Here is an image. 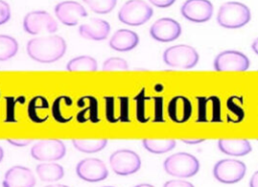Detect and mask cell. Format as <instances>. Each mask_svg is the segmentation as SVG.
Returning a JSON list of instances; mask_svg holds the SVG:
<instances>
[{
    "label": "cell",
    "mask_w": 258,
    "mask_h": 187,
    "mask_svg": "<svg viewBox=\"0 0 258 187\" xmlns=\"http://www.w3.org/2000/svg\"><path fill=\"white\" fill-rule=\"evenodd\" d=\"M67 43L61 36L51 35L35 37L26 44V51L30 58L41 63H51L63 56Z\"/></svg>",
    "instance_id": "obj_1"
},
{
    "label": "cell",
    "mask_w": 258,
    "mask_h": 187,
    "mask_svg": "<svg viewBox=\"0 0 258 187\" xmlns=\"http://www.w3.org/2000/svg\"><path fill=\"white\" fill-rule=\"evenodd\" d=\"M251 19L248 6L241 2L229 1L223 3L217 14V22L224 28L236 29L246 25Z\"/></svg>",
    "instance_id": "obj_2"
},
{
    "label": "cell",
    "mask_w": 258,
    "mask_h": 187,
    "mask_svg": "<svg viewBox=\"0 0 258 187\" xmlns=\"http://www.w3.org/2000/svg\"><path fill=\"white\" fill-rule=\"evenodd\" d=\"M164 171L174 177L189 178L200 170L199 160L189 153L178 152L168 156L163 162Z\"/></svg>",
    "instance_id": "obj_3"
},
{
    "label": "cell",
    "mask_w": 258,
    "mask_h": 187,
    "mask_svg": "<svg viewBox=\"0 0 258 187\" xmlns=\"http://www.w3.org/2000/svg\"><path fill=\"white\" fill-rule=\"evenodd\" d=\"M162 58L164 63L170 67L189 69L198 64L200 56L192 46L176 44L166 48L163 52Z\"/></svg>",
    "instance_id": "obj_4"
},
{
    "label": "cell",
    "mask_w": 258,
    "mask_h": 187,
    "mask_svg": "<svg viewBox=\"0 0 258 187\" xmlns=\"http://www.w3.org/2000/svg\"><path fill=\"white\" fill-rule=\"evenodd\" d=\"M153 15V10L144 0H128L118 12L119 20L130 26L146 23Z\"/></svg>",
    "instance_id": "obj_5"
},
{
    "label": "cell",
    "mask_w": 258,
    "mask_h": 187,
    "mask_svg": "<svg viewBox=\"0 0 258 187\" xmlns=\"http://www.w3.org/2000/svg\"><path fill=\"white\" fill-rule=\"evenodd\" d=\"M246 170L245 163L240 160L223 159L215 164L213 175L221 183L235 184L244 178Z\"/></svg>",
    "instance_id": "obj_6"
},
{
    "label": "cell",
    "mask_w": 258,
    "mask_h": 187,
    "mask_svg": "<svg viewBox=\"0 0 258 187\" xmlns=\"http://www.w3.org/2000/svg\"><path fill=\"white\" fill-rule=\"evenodd\" d=\"M109 162L112 170L120 176L134 174L141 167V159L138 154L128 149H120L113 152Z\"/></svg>",
    "instance_id": "obj_7"
},
{
    "label": "cell",
    "mask_w": 258,
    "mask_h": 187,
    "mask_svg": "<svg viewBox=\"0 0 258 187\" xmlns=\"http://www.w3.org/2000/svg\"><path fill=\"white\" fill-rule=\"evenodd\" d=\"M23 29L32 35H36L41 32L53 33L57 30V23L48 12L36 10L31 11L24 16Z\"/></svg>",
    "instance_id": "obj_8"
},
{
    "label": "cell",
    "mask_w": 258,
    "mask_h": 187,
    "mask_svg": "<svg viewBox=\"0 0 258 187\" xmlns=\"http://www.w3.org/2000/svg\"><path fill=\"white\" fill-rule=\"evenodd\" d=\"M214 68L217 71H245L249 68V58L237 50H225L214 59Z\"/></svg>",
    "instance_id": "obj_9"
},
{
    "label": "cell",
    "mask_w": 258,
    "mask_h": 187,
    "mask_svg": "<svg viewBox=\"0 0 258 187\" xmlns=\"http://www.w3.org/2000/svg\"><path fill=\"white\" fill-rule=\"evenodd\" d=\"M37 161H56L66 155V146L60 140H43L36 142L30 151Z\"/></svg>",
    "instance_id": "obj_10"
},
{
    "label": "cell",
    "mask_w": 258,
    "mask_h": 187,
    "mask_svg": "<svg viewBox=\"0 0 258 187\" xmlns=\"http://www.w3.org/2000/svg\"><path fill=\"white\" fill-rule=\"evenodd\" d=\"M180 13L190 22L203 23L212 18L214 7L209 0H185L181 5Z\"/></svg>",
    "instance_id": "obj_11"
},
{
    "label": "cell",
    "mask_w": 258,
    "mask_h": 187,
    "mask_svg": "<svg viewBox=\"0 0 258 187\" xmlns=\"http://www.w3.org/2000/svg\"><path fill=\"white\" fill-rule=\"evenodd\" d=\"M77 175L87 182H99L108 177L105 163L97 158H87L80 161L76 167Z\"/></svg>",
    "instance_id": "obj_12"
},
{
    "label": "cell",
    "mask_w": 258,
    "mask_h": 187,
    "mask_svg": "<svg viewBox=\"0 0 258 187\" xmlns=\"http://www.w3.org/2000/svg\"><path fill=\"white\" fill-rule=\"evenodd\" d=\"M149 33L154 40L159 42H170L179 37L181 34V26L172 18L162 17L151 25Z\"/></svg>",
    "instance_id": "obj_13"
},
{
    "label": "cell",
    "mask_w": 258,
    "mask_h": 187,
    "mask_svg": "<svg viewBox=\"0 0 258 187\" xmlns=\"http://www.w3.org/2000/svg\"><path fill=\"white\" fill-rule=\"evenodd\" d=\"M56 18L64 25L75 26L79 20L88 16V13L83 5L76 1H62L54 7Z\"/></svg>",
    "instance_id": "obj_14"
},
{
    "label": "cell",
    "mask_w": 258,
    "mask_h": 187,
    "mask_svg": "<svg viewBox=\"0 0 258 187\" xmlns=\"http://www.w3.org/2000/svg\"><path fill=\"white\" fill-rule=\"evenodd\" d=\"M191 112L190 101L183 96H175L169 101L167 106L168 117L176 124H182L188 121Z\"/></svg>",
    "instance_id": "obj_15"
},
{
    "label": "cell",
    "mask_w": 258,
    "mask_h": 187,
    "mask_svg": "<svg viewBox=\"0 0 258 187\" xmlns=\"http://www.w3.org/2000/svg\"><path fill=\"white\" fill-rule=\"evenodd\" d=\"M110 24L100 18H91L88 23H84L79 28V33L85 39L104 40L110 33Z\"/></svg>",
    "instance_id": "obj_16"
},
{
    "label": "cell",
    "mask_w": 258,
    "mask_h": 187,
    "mask_svg": "<svg viewBox=\"0 0 258 187\" xmlns=\"http://www.w3.org/2000/svg\"><path fill=\"white\" fill-rule=\"evenodd\" d=\"M4 182L8 187H34L35 178L31 170L24 166H13L4 177Z\"/></svg>",
    "instance_id": "obj_17"
},
{
    "label": "cell",
    "mask_w": 258,
    "mask_h": 187,
    "mask_svg": "<svg viewBox=\"0 0 258 187\" xmlns=\"http://www.w3.org/2000/svg\"><path fill=\"white\" fill-rule=\"evenodd\" d=\"M139 43V37L136 32L129 29H118L110 38L109 45L116 51H129L135 48Z\"/></svg>",
    "instance_id": "obj_18"
},
{
    "label": "cell",
    "mask_w": 258,
    "mask_h": 187,
    "mask_svg": "<svg viewBox=\"0 0 258 187\" xmlns=\"http://www.w3.org/2000/svg\"><path fill=\"white\" fill-rule=\"evenodd\" d=\"M218 147L222 153L234 157L245 156L252 151L250 142L245 139H220Z\"/></svg>",
    "instance_id": "obj_19"
},
{
    "label": "cell",
    "mask_w": 258,
    "mask_h": 187,
    "mask_svg": "<svg viewBox=\"0 0 258 187\" xmlns=\"http://www.w3.org/2000/svg\"><path fill=\"white\" fill-rule=\"evenodd\" d=\"M48 110V103L43 97L33 98L28 105V117L34 123H43L47 120L48 115L46 111Z\"/></svg>",
    "instance_id": "obj_20"
},
{
    "label": "cell",
    "mask_w": 258,
    "mask_h": 187,
    "mask_svg": "<svg viewBox=\"0 0 258 187\" xmlns=\"http://www.w3.org/2000/svg\"><path fill=\"white\" fill-rule=\"evenodd\" d=\"M36 173L40 180L44 182H54L63 177L64 170L59 164L42 163L36 166Z\"/></svg>",
    "instance_id": "obj_21"
},
{
    "label": "cell",
    "mask_w": 258,
    "mask_h": 187,
    "mask_svg": "<svg viewBox=\"0 0 258 187\" xmlns=\"http://www.w3.org/2000/svg\"><path fill=\"white\" fill-rule=\"evenodd\" d=\"M98 68L96 59L89 55H81L71 59L67 64L69 71H95Z\"/></svg>",
    "instance_id": "obj_22"
},
{
    "label": "cell",
    "mask_w": 258,
    "mask_h": 187,
    "mask_svg": "<svg viewBox=\"0 0 258 187\" xmlns=\"http://www.w3.org/2000/svg\"><path fill=\"white\" fill-rule=\"evenodd\" d=\"M74 147L83 153H97L102 151L108 143L107 139H97V140H83L74 139L72 140Z\"/></svg>",
    "instance_id": "obj_23"
},
{
    "label": "cell",
    "mask_w": 258,
    "mask_h": 187,
    "mask_svg": "<svg viewBox=\"0 0 258 187\" xmlns=\"http://www.w3.org/2000/svg\"><path fill=\"white\" fill-rule=\"evenodd\" d=\"M143 147L150 153L153 154H164L171 151L175 145V140H152V139H143Z\"/></svg>",
    "instance_id": "obj_24"
},
{
    "label": "cell",
    "mask_w": 258,
    "mask_h": 187,
    "mask_svg": "<svg viewBox=\"0 0 258 187\" xmlns=\"http://www.w3.org/2000/svg\"><path fill=\"white\" fill-rule=\"evenodd\" d=\"M18 51V42L9 35L0 34V61L12 58Z\"/></svg>",
    "instance_id": "obj_25"
},
{
    "label": "cell",
    "mask_w": 258,
    "mask_h": 187,
    "mask_svg": "<svg viewBox=\"0 0 258 187\" xmlns=\"http://www.w3.org/2000/svg\"><path fill=\"white\" fill-rule=\"evenodd\" d=\"M92 11L98 14H107L111 12L116 4L117 0H83Z\"/></svg>",
    "instance_id": "obj_26"
},
{
    "label": "cell",
    "mask_w": 258,
    "mask_h": 187,
    "mask_svg": "<svg viewBox=\"0 0 258 187\" xmlns=\"http://www.w3.org/2000/svg\"><path fill=\"white\" fill-rule=\"evenodd\" d=\"M102 68L104 70H126L128 69V63L124 58L110 57L104 61Z\"/></svg>",
    "instance_id": "obj_27"
},
{
    "label": "cell",
    "mask_w": 258,
    "mask_h": 187,
    "mask_svg": "<svg viewBox=\"0 0 258 187\" xmlns=\"http://www.w3.org/2000/svg\"><path fill=\"white\" fill-rule=\"evenodd\" d=\"M11 17L10 6L4 0H0V25L5 24Z\"/></svg>",
    "instance_id": "obj_28"
},
{
    "label": "cell",
    "mask_w": 258,
    "mask_h": 187,
    "mask_svg": "<svg viewBox=\"0 0 258 187\" xmlns=\"http://www.w3.org/2000/svg\"><path fill=\"white\" fill-rule=\"evenodd\" d=\"M163 187H195L190 182L184 180H169L163 184Z\"/></svg>",
    "instance_id": "obj_29"
},
{
    "label": "cell",
    "mask_w": 258,
    "mask_h": 187,
    "mask_svg": "<svg viewBox=\"0 0 258 187\" xmlns=\"http://www.w3.org/2000/svg\"><path fill=\"white\" fill-rule=\"evenodd\" d=\"M7 142L16 147H24L29 145L32 142V140L31 139H7Z\"/></svg>",
    "instance_id": "obj_30"
},
{
    "label": "cell",
    "mask_w": 258,
    "mask_h": 187,
    "mask_svg": "<svg viewBox=\"0 0 258 187\" xmlns=\"http://www.w3.org/2000/svg\"><path fill=\"white\" fill-rule=\"evenodd\" d=\"M152 5L159 7V8H166L171 6L175 0H148Z\"/></svg>",
    "instance_id": "obj_31"
},
{
    "label": "cell",
    "mask_w": 258,
    "mask_h": 187,
    "mask_svg": "<svg viewBox=\"0 0 258 187\" xmlns=\"http://www.w3.org/2000/svg\"><path fill=\"white\" fill-rule=\"evenodd\" d=\"M249 186L250 187H258V171H256L250 178L249 181Z\"/></svg>",
    "instance_id": "obj_32"
},
{
    "label": "cell",
    "mask_w": 258,
    "mask_h": 187,
    "mask_svg": "<svg viewBox=\"0 0 258 187\" xmlns=\"http://www.w3.org/2000/svg\"><path fill=\"white\" fill-rule=\"evenodd\" d=\"M181 142H183L184 144H188V145H196V144H200L202 142L205 141V139H181Z\"/></svg>",
    "instance_id": "obj_33"
},
{
    "label": "cell",
    "mask_w": 258,
    "mask_h": 187,
    "mask_svg": "<svg viewBox=\"0 0 258 187\" xmlns=\"http://www.w3.org/2000/svg\"><path fill=\"white\" fill-rule=\"evenodd\" d=\"M251 48H252V50L254 51V53H256V54L258 55V37L252 42Z\"/></svg>",
    "instance_id": "obj_34"
},
{
    "label": "cell",
    "mask_w": 258,
    "mask_h": 187,
    "mask_svg": "<svg viewBox=\"0 0 258 187\" xmlns=\"http://www.w3.org/2000/svg\"><path fill=\"white\" fill-rule=\"evenodd\" d=\"M134 187H155V186H153L151 184H147V183H142V184H138V185H136Z\"/></svg>",
    "instance_id": "obj_35"
},
{
    "label": "cell",
    "mask_w": 258,
    "mask_h": 187,
    "mask_svg": "<svg viewBox=\"0 0 258 187\" xmlns=\"http://www.w3.org/2000/svg\"><path fill=\"white\" fill-rule=\"evenodd\" d=\"M45 187H69V186L63 185V184H52V185H47Z\"/></svg>",
    "instance_id": "obj_36"
},
{
    "label": "cell",
    "mask_w": 258,
    "mask_h": 187,
    "mask_svg": "<svg viewBox=\"0 0 258 187\" xmlns=\"http://www.w3.org/2000/svg\"><path fill=\"white\" fill-rule=\"evenodd\" d=\"M3 156H4V153H3V149L1 148V146H0V162L2 161V159H3Z\"/></svg>",
    "instance_id": "obj_37"
},
{
    "label": "cell",
    "mask_w": 258,
    "mask_h": 187,
    "mask_svg": "<svg viewBox=\"0 0 258 187\" xmlns=\"http://www.w3.org/2000/svg\"><path fill=\"white\" fill-rule=\"evenodd\" d=\"M3 187H8V185L5 182H3Z\"/></svg>",
    "instance_id": "obj_38"
},
{
    "label": "cell",
    "mask_w": 258,
    "mask_h": 187,
    "mask_svg": "<svg viewBox=\"0 0 258 187\" xmlns=\"http://www.w3.org/2000/svg\"><path fill=\"white\" fill-rule=\"evenodd\" d=\"M103 187H113V186H103Z\"/></svg>",
    "instance_id": "obj_39"
},
{
    "label": "cell",
    "mask_w": 258,
    "mask_h": 187,
    "mask_svg": "<svg viewBox=\"0 0 258 187\" xmlns=\"http://www.w3.org/2000/svg\"><path fill=\"white\" fill-rule=\"evenodd\" d=\"M257 141H258V139H257Z\"/></svg>",
    "instance_id": "obj_40"
}]
</instances>
